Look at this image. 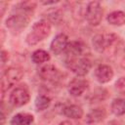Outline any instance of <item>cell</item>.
Segmentation results:
<instances>
[{"mask_svg":"<svg viewBox=\"0 0 125 125\" xmlns=\"http://www.w3.org/2000/svg\"><path fill=\"white\" fill-rule=\"evenodd\" d=\"M35 8L36 3L31 1L18 3L13 9V13L6 19L5 24L7 28L14 33L21 32L27 26Z\"/></svg>","mask_w":125,"mask_h":125,"instance_id":"obj_1","label":"cell"},{"mask_svg":"<svg viewBox=\"0 0 125 125\" xmlns=\"http://www.w3.org/2000/svg\"><path fill=\"white\" fill-rule=\"evenodd\" d=\"M51 33V24L47 21H36L32 27L31 30L27 33L25 37V41L29 46H34L47 38Z\"/></svg>","mask_w":125,"mask_h":125,"instance_id":"obj_2","label":"cell"},{"mask_svg":"<svg viewBox=\"0 0 125 125\" xmlns=\"http://www.w3.org/2000/svg\"><path fill=\"white\" fill-rule=\"evenodd\" d=\"M64 63L69 70H71L79 77L85 76L92 67L91 61L86 57H77L64 60Z\"/></svg>","mask_w":125,"mask_h":125,"instance_id":"obj_3","label":"cell"},{"mask_svg":"<svg viewBox=\"0 0 125 125\" xmlns=\"http://www.w3.org/2000/svg\"><path fill=\"white\" fill-rule=\"evenodd\" d=\"M23 76V72L20 67L16 66H11L7 68L3 75H2V80H1V90L2 94L5 93V91L9 90L12 86L17 84Z\"/></svg>","mask_w":125,"mask_h":125,"instance_id":"obj_4","label":"cell"},{"mask_svg":"<svg viewBox=\"0 0 125 125\" xmlns=\"http://www.w3.org/2000/svg\"><path fill=\"white\" fill-rule=\"evenodd\" d=\"M117 40L114 33H100L92 38V45L98 53H104L108 50Z\"/></svg>","mask_w":125,"mask_h":125,"instance_id":"obj_5","label":"cell"},{"mask_svg":"<svg viewBox=\"0 0 125 125\" xmlns=\"http://www.w3.org/2000/svg\"><path fill=\"white\" fill-rule=\"evenodd\" d=\"M30 100V94L25 85L16 86L9 95V102L13 106H22Z\"/></svg>","mask_w":125,"mask_h":125,"instance_id":"obj_6","label":"cell"},{"mask_svg":"<svg viewBox=\"0 0 125 125\" xmlns=\"http://www.w3.org/2000/svg\"><path fill=\"white\" fill-rule=\"evenodd\" d=\"M104 10L100 2L92 1L87 5L85 12V19L90 25L97 26L101 23L103 20Z\"/></svg>","mask_w":125,"mask_h":125,"instance_id":"obj_7","label":"cell"},{"mask_svg":"<svg viewBox=\"0 0 125 125\" xmlns=\"http://www.w3.org/2000/svg\"><path fill=\"white\" fill-rule=\"evenodd\" d=\"M88 86H89L88 80L77 76V77L73 78L72 80H70V82L68 83V86H67V90L71 96L79 97L87 90Z\"/></svg>","mask_w":125,"mask_h":125,"instance_id":"obj_8","label":"cell"},{"mask_svg":"<svg viewBox=\"0 0 125 125\" xmlns=\"http://www.w3.org/2000/svg\"><path fill=\"white\" fill-rule=\"evenodd\" d=\"M86 47L87 46L80 40L71 41L70 43H68V45L64 51V55H65L64 60L73 59V58H77V57H84L83 54L86 50Z\"/></svg>","mask_w":125,"mask_h":125,"instance_id":"obj_9","label":"cell"},{"mask_svg":"<svg viewBox=\"0 0 125 125\" xmlns=\"http://www.w3.org/2000/svg\"><path fill=\"white\" fill-rule=\"evenodd\" d=\"M38 74L39 76L48 82H55L60 79L61 72L60 70L53 64H45L41 66L38 69Z\"/></svg>","mask_w":125,"mask_h":125,"instance_id":"obj_10","label":"cell"},{"mask_svg":"<svg viewBox=\"0 0 125 125\" xmlns=\"http://www.w3.org/2000/svg\"><path fill=\"white\" fill-rule=\"evenodd\" d=\"M68 43H69L68 37L64 33H59L52 40L51 45H50V50L54 55L58 56L65 51Z\"/></svg>","mask_w":125,"mask_h":125,"instance_id":"obj_11","label":"cell"},{"mask_svg":"<svg viewBox=\"0 0 125 125\" xmlns=\"http://www.w3.org/2000/svg\"><path fill=\"white\" fill-rule=\"evenodd\" d=\"M94 75L98 82L104 84V83L109 82L113 78L114 73H113L111 66H109L107 64H99L95 68Z\"/></svg>","mask_w":125,"mask_h":125,"instance_id":"obj_12","label":"cell"},{"mask_svg":"<svg viewBox=\"0 0 125 125\" xmlns=\"http://www.w3.org/2000/svg\"><path fill=\"white\" fill-rule=\"evenodd\" d=\"M106 116V111L104 107H96L91 109L88 114L86 115V119L84 120V123L86 125H95L96 123H99L103 121Z\"/></svg>","mask_w":125,"mask_h":125,"instance_id":"obj_13","label":"cell"},{"mask_svg":"<svg viewBox=\"0 0 125 125\" xmlns=\"http://www.w3.org/2000/svg\"><path fill=\"white\" fill-rule=\"evenodd\" d=\"M62 114L71 119H81L83 117V109L80 105L77 104H68L63 106Z\"/></svg>","mask_w":125,"mask_h":125,"instance_id":"obj_14","label":"cell"},{"mask_svg":"<svg viewBox=\"0 0 125 125\" xmlns=\"http://www.w3.org/2000/svg\"><path fill=\"white\" fill-rule=\"evenodd\" d=\"M34 120V116L27 112H19L14 115L10 121L11 125H30Z\"/></svg>","mask_w":125,"mask_h":125,"instance_id":"obj_15","label":"cell"},{"mask_svg":"<svg viewBox=\"0 0 125 125\" xmlns=\"http://www.w3.org/2000/svg\"><path fill=\"white\" fill-rule=\"evenodd\" d=\"M106 21L111 25L121 26L125 24V13L122 11H113L107 15Z\"/></svg>","mask_w":125,"mask_h":125,"instance_id":"obj_16","label":"cell"},{"mask_svg":"<svg viewBox=\"0 0 125 125\" xmlns=\"http://www.w3.org/2000/svg\"><path fill=\"white\" fill-rule=\"evenodd\" d=\"M50 55L44 50H36L31 55V61L36 64H41L50 61Z\"/></svg>","mask_w":125,"mask_h":125,"instance_id":"obj_17","label":"cell"},{"mask_svg":"<svg viewBox=\"0 0 125 125\" xmlns=\"http://www.w3.org/2000/svg\"><path fill=\"white\" fill-rule=\"evenodd\" d=\"M34 104H35V107L38 111L45 110L50 106L51 99H50V97H48L46 95H38L35 99Z\"/></svg>","mask_w":125,"mask_h":125,"instance_id":"obj_18","label":"cell"},{"mask_svg":"<svg viewBox=\"0 0 125 125\" xmlns=\"http://www.w3.org/2000/svg\"><path fill=\"white\" fill-rule=\"evenodd\" d=\"M111 111L115 115H123L125 114V99H114L111 103Z\"/></svg>","mask_w":125,"mask_h":125,"instance_id":"obj_19","label":"cell"},{"mask_svg":"<svg viewBox=\"0 0 125 125\" xmlns=\"http://www.w3.org/2000/svg\"><path fill=\"white\" fill-rule=\"evenodd\" d=\"M115 87L121 92H125V77H120L115 82Z\"/></svg>","mask_w":125,"mask_h":125,"instance_id":"obj_20","label":"cell"},{"mask_svg":"<svg viewBox=\"0 0 125 125\" xmlns=\"http://www.w3.org/2000/svg\"><path fill=\"white\" fill-rule=\"evenodd\" d=\"M8 59H9V54L6 51L2 50V52H1V62H2V64H5L6 62L8 61Z\"/></svg>","mask_w":125,"mask_h":125,"instance_id":"obj_21","label":"cell"},{"mask_svg":"<svg viewBox=\"0 0 125 125\" xmlns=\"http://www.w3.org/2000/svg\"><path fill=\"white\" fill-rule=\"evenodd\" d=\"M59 125H73V124L70 123L69 121H62V122H61Z\"/></svg>","mask_w":125,"mask_h":125,"instance_id":"obj_22","label":"cell"},{"mask_svg":"<svg viewBox=\"0 0 125 125\" xmlns=\"http://www.w3.org/2000/svg\"><path fill=\"white\" fill-rule=\"evenodd\" d=\"M58 3V1H52V2H42V4L44 5H51V4H56Z\"/></svg>","mask_w":125,"mask_h":125,"instance_id":"obj_23","label":"cell"},{"mask_svg":"<svg viewBox=\"0 0 125 125\" xmlns=\"http://www.w3.org/2000/svg\"><path fill=\"white\" fill-rule=\"evenodd\" d=\"M121 67H122L123 69H125V59L122 60V62H121Z\"/></svg>","mask_w":125,"mask_h":125,"instance_id":"obj_24","label":"cell"},{"mask_svg":"<svg viewBox=\"0 0 125 125\" xmlns=\"http://www.w3.org/2000/svg\"><path fill=\"white\" fill-rule=\"evenodd\" d=\"M110 125H119L117 122H115V121H112V122H110Z\"/></svg>","mask_w":125,"mask_h":125,"instance_id":"obj_25","label":"cell"}]
</instances>
